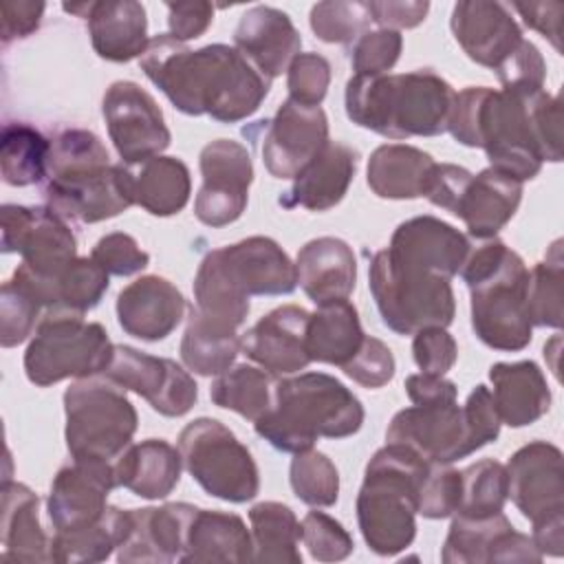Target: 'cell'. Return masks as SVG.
Listing matches in <instances>:
<instances>
[{
    "mask_svg": "<svg viewBox=\"0 0 564 564\" xmlns=\"http://www.w3.org/2000/svg\"><path fill=\"white\" fill-rule=\"evenodd\" d=\"M253 540L245 520L229 511L196 509L185 533L178 562H249Z\"/></svg>",
    "mask_w": 564,
    "mask_h": 564,
    "instance_id": "cell-34",
    "label": "cell"
},
{
    "mask_svg": "<svg viewBox=\"0 0 564 564\" xmlns=\"http://www.w3.org/2000/svg\"><path fill=\"white\" fill-rule=\"evenodd\" d=\"M108 137L123 165H139L167 150L172 134L154 97L134 82H115L101 101Z\"/></svg>",
    "mask_w": 564,
    "mask_h": 564,
    "instance_id": "cell-15",
    "label": "cell"
},
{
    "mask_svg": "<svg viewBox=\"0 0 564 564\" xmlns=\"http://www.w3.org/2000/svg\"><path fill=\"white\" fill-rule=\"evenodd\" d=\"M253 560L300 564V520L289 505L264 500L249 509Z\"/></svg>",
    "mask_w": 564,
    "mask_h": 564,
    "instance_id": "cell-41",
    "label": "cell"
},
{
    "mask_svg": "<svg viewBox=\"0 0 564 564\" xmlns=\"http://www.w3.org/2000/svg\"><path fill=\"white\" fill-rule=\"evenodd\" d=\"M297 284L319 306L333 300H348L357 282L352 247L335 236L308 240L295 258Z\"/></svg>",
    "mask_w": 564,
    "mask_h": 564,
    "instance_id": "cell-31",
    "label": "cell"
},
{
    "mask_svg": "<svg viewBox=\"0 0 564 564\" xmlns=\"http://www.w3.org/2000/svg\"><path fill=\"white\" fill-rule=\"evenodd\" d=\"M494 405L509 427H524L542 419L551 408V390L535 361H500L489 368Z\"/></svg>",
    "mask_w": 564,
    "mask_h": 564,
    "instance_id": "cell-33",
    "label": "cell"
},
{
    "mask_svg": "<svg viewBox=\"0 0 564 564\" xmlns=\"http://www.w3.org/2000/svg\"><path fill=\"white\" fill-rule=\"evenodd\" d=\"M394 355L377 337L366 335L355 357L341 366L344 375L364 388H381L394 377Z\"/></svg>",
    "mask_w": 564,
    "mask_h": 564,
    "instance_id": "cell-55",
    "label": "cell"
},
{
    "mask_svg": "<svg viewBox=\"0 0 564 564\" xmlns=\"http://www.w3.org/2000/svg\"><path fill=\"white\" fill-rule=\"evenodd\" d=\"M500 425L491 390L478 383L465 405L454 399L414 403L397 412L386 430V441L412 447L427 463L452 465L496 441Z\"/></svg>",
    "mask_w": 564,
    "mask_h": 564,
    "instance_id": "cell-8",
    "label": "cell"
},
{
    "mask_svg": "<svg viewBox=\"0 0 564 564\" xmlns=\"http://www.w3.org/2000/svg\"><path fill=\"white\" fill-rule=\"evenodd\" d=\"M372 22L379 24V29L401 31V29H414L419 26L427 11L430 2L421 0H372L368 2Z\"/></svg>",
    "mask_w": 564,
    "mask_h": 564,
    "instance_id": "cell-58",
    "label": "cell"
},
{
    "mask_svg": "<svg viewBox=\"0 0 564 564\" xmlns=\"http://www.w3.org/2000/svg\"><path fill=\"white\" fill-rule=\"evenodd\" d=\"M117 322L141 341H161L185 315L183 293L161 275H141L117 295Z\"/></svg>",
    "mask_w": 564,
    "mask_h": 564,
    "instance_id": "cell-24",
    "label": "cell"
},
{
    "mask_svg": "<svg viewBox=\"0 0 564 564\" xmlns=\"http://www.w3.org/2000/svg\"><path fill=\"white\" fill-rule=\"evenodd\" d=\"M225 278L247 297L289 295L297 286L295 262L267 236H249L212 251Z\"/></svg>",
    "mask_w": 564,
    "mask_h": 564,
    "instance_id": "cell-22",
    "label": "cell"
},
{
    "mask_svg": "<svg viewBox=\"0 0 564 564\" xmlns=\"http://www.w3.org/2000/svg\"><path fill=\"white\" fill-rule=\"evenodd\" d=\"M449 29L465 55L500 75L520 53L527 37L502 2L460 0L452 9Z\"/></svg>",
    "mask_w": 564,
    "mask_h": 564,
    "instance_id": "cell-19",
    "label": "cell"
},
{
    "mask_svg": "<svg viewBox=\"0 0 564 564\" xmlns=\"http://www.w3.org/2000/svg\"><path fill=\"white\" fill-rule=\"evenodd\" d=\"M456 90L427 68L401 75H352L346 82V115L386 139L438 137L447 132Z\"/></svg>",
    "mask_w": 564,
    "mask_h": 564,
    "instance_id": "cell-4",
    "label": "cell"
},
{
    "mask_svg": "<svg viewBox=\"0 0 564 564\" xmlns=\"http://www.w3.org/2000/svg\"><path fill=\"white\" fill-rule=\"evenodd\" d=\"M300 540L317 562H341L355 544L339 520L324 511H308L300 522Z\"/></svg>",
    "mask_w": 564,
    "mask_h": 564,
    "instance_id": "cell-50",
    "label": "cell"
},
{
    "mask_svg": "<svg viewBox=\"0 0 564 564\" xmlns=\"http://www.w3.org/2000/svg\"><path fill=\"white\" fill-rule=\"evenodd\" d=\"M507 469V498L531 524L564 518V471L562 452L549 441L522 445Z\"/></svg>",
    "mask_w": 564,
    "mask_h": 564,
    "instance_id": "cell-18",
    "label": "cell"
},
{
    "mask_svg": "<svg viewBox=\"0 0 564 564\" xmlns=\"http://www.w3.org/2000/svg\"><path fill=\"white\" fill-rule=\"evenodd\" d=\"M117 487L145 500L167 498L181 480V452L163 438L130 443L112 463Z\"/></svg>",
    "mask_w": 564,
    "mask_h": 564,
    "instance_id": "cell-32",
    "label": "cell"
},
{
    "mask_svg": "<svg viewBox=\"0 0 564 564\" xmlns=\"http://www.w3.org/2000/svg\"><path fill=\"white\" fill-rule=\"evenodd\" d=\"M366 333L359 322V313L348 300H333L319 304L308 317L306 326V352L311 361L344 366L359 350Z\"/></svg>",
    "mask_w": 564,
    "mask_h": 564,
    "instance_id": "cell-37",
    "label": "cell"
},
{
    "mask_svg": "<svg viewBox=\"0 0 564 564\" xmlns=\"http://www.w3.org/2000/svg\"><path fill=\"white\" fill-rule=\"evenodd\" d=\"M194 308L229 328H240L249 315V297L240 293L220 271L214 253L209 251L194 275Z\"/></svg>",
    "mask_w": 564,
    "mask_h": 564,
    "instance_id": "cell-44",
    "label": "cell"
},
{
    "mask_svg": "<svg viewBox=\"0 0 564 564\" xmlns=\"http://www.w3.org/2000/svg\"><path fill=\"white\" fill-rule=\"evenodd\" d=\"M560 99L544 86L511 84L494 90L467 86L454 97L447 132L467 148H482L491 167L531 181L542 163L562 161Z\"/></svg>",
    "mask_w": 564,
    "mask_h": 564,
    "instance_id": "cell-1",
    "label": "cell"
},
{
    "mask_svg": "<svg viewBox=\"0 0 564 564\" xmlns=\"http://www.w3.org/2000/svg\"><path fill=\"white\" fill-rule=\"evenodd\" d=\"M452 280L381 249L372 256L368 286L381 322L399 333L414 335L423 328H447L454 322L456 300Z\"/></svg>",
    "mask_w": 564,
    "mask_h": 564,
    "instance_id": "cell-9",
    "label": "cell"
},
{
    "mask_svg": "<svg viewBox=\"0 0 564 564\" xmlns=\"http://www.w3.org/2000/svg\"><path fill=\"white\" fill-rule=\"evenodd\" d=\"M132 531V509L108 507L106 513L82 529L55 531L51 540V562H104L119 549Z\"/></svg>",
    "mask_w": 564,
    "mask_h": 564,
    "instance_id": "cell-38",
    "label": "cell"
},
{
    "mask_svg": "<svg viewBox=\"0 0 564 564\" xmlns=\"http://www.w3.org/2000/svg\"><path fill=\"white\" fill-rule=\"evenodd\" d=\"M44 306L13 278L2 284L0 295V344L13 348L33 335Z\"/></svg>",
    "mask_w": 564,
    "mask_h": 564,
    "instance_id": "cell-49",
    "label": "cell"
},
{
    "mask_svg": "<svg viewBox=\"0 0 564 564\" xmlns=\"http://www.w3.org/2000/svg\"><path fill=\"white\" fill-rule=\"evenodd\" d=\"M531 540L542 555L560 557L564 553V518H551L533 524Z\"/></svg>",
    "mask_w": 564,
    "mask_h": 564,
    "instance_id": "cell-62",
    "label": "cell"
},
{
    "mask_svg": "<svg viewBox=\"0 0 564 564\" xmlns=\"http://www.w3.org/2000/svg\"><path fill=\"white\" fill-rule=\"evenodd\" d=\"M51 141L33 126L9 121L0 134L2 181L13 187L35 185L46 178Z\"/></svg>",
    "mask_w": 564,
    "mask_h": 564,
    "instance_id": "cell-42",
    "label": "cell"
},
{
    "mask_svg": "<svg viewBox=\"0 0 564 564\" xmlns=\"http://www.w3.org/2000/svg\"><path fill=\"white\" fill-rule=\"evenodd\" d=\"M117 487L115 467L106 460L73 458L48 491L46 511L55 531H73L97 522L108 509V494Z\"/></svg>",
    "mask_w": 564,
    "mask_h": 564,
    "instance_id": "cell-20",
    "label": "cell"
},
{
    "mask_svg": "<svg viewBox=\"0 0 564 564\" xmlns=\"http://www.w3.org/2000/svg\"><path fill=\"white\" fill-rule=\"evenodd\" d=\"M522 200V181L496 170L485 167L463 181L449 214L458 216L467 234L476 240L496 238V234L513 218Z\"/></svg>",
    "mask_w": 564,
    "mask_h": 564,
    "instance_id": "cell-25",
    "label": "cell"
},
{
    "mask_svg": "<svg viewBox=\"0 0 564 564\" xmlns=\"http://www.w3.org/2000/svg\"><path fill=\"white\" fill-rule=\"evenodd\" d=\"M513 9L529 29L546 37L557 53L562 51V2H513Z\"/></svg>",
    "mask_w": 564,
    "mask_h": 564,
    "instance_id": "cell-60",
    "label": "cell"
},
{
    "mask_svg": "<svg viewBox=\"0 0 564 564\" xmlns=\"http://www.w3.org/2000/svg\"><path fill=\"white\" fill-rule=\"evenodd\" d=\"M313 33L328 44H352L368 31L372 15L368 2L359 0H328L317 2L308 15Z\"/></svg>",
    "mask_w": 564,
    "mask_h": 564,
    "instance_id": "cell-48",
    "label": "cell"
},
{
    "mask_svg": "<svg viewBox=\"0 0 564 564\" xmlns=\"http://www.w3.org/2000/svg\"><path fill=\"white\" fill-rule=\"evenodd\" d=\"M66 447L73 458L115 463L132 443L137 410L126 390L104 379H77L64 392Z\"/></svg>",
    "mask_w": 564,
    "mask_h": 564,
    "instance_id": "cell-11",
    "label": "cell"
},
{
    "mask_svg": "<svg viewBox=\"0 0 564 564\" xmlns=\"http://www.w3.org/2000/svg\"><path fill=\"white\" fill-rule=\"evenodd\" d=\"M471 293L469 313L476 337L502 352H518L531 344L533 326L527 313L529 269L524 260L498 238L478 240L458 271Z\"/></svg>",
    "mask_w": 564,
    "mask_h": 564,
    "instance_id": "cell-6",
    "label": "cell"
},
{
    "mask_svg": "<svg viewBox=\"0 0 564 564\" xmlns=\"http://www.w3.org/2000/svg\"><path fill=\"white\" fill-rule=\"evenodd\" d=\"M90 258L108 273V275H134L143 271L150 264L148 251L139 247V242L123 231H112L101 236L93 251Z\"/></svg>",
    "mask_w": 564,
    "mask_h": 564,
    "instance_id": "cell-54",
    "label": "cell"
},
{
    "mask_svg": "<svg viewBox=\"0 0 564 564\" xmlns=\"http://www.w3.org/2000/svg\"><path fill=\"white\" fill-rule=\"evenodd\" d=\"M330 84V62L319 53H300L286 68L289 99L302 106H319Z\"/></svg>",
    "mask_w": 564,
    "mask_h": 564,
    "instance_id": "cell-53",
    "label": "cell"
},
{
    "mask_svg": "<svg viewBox=\"0 0 564 564\" xmlns=\"http://www.w3.org/2000/svg\"><path fill=\"white\" fill-rule=\"evenodd\" d=\"M42 196L66 220H108L134 205L132 170L123 163L112 165L95 132L64 128L51 139Z\"/></svg>",
    "mask_w": 564,
    "mask_h": 564,
    "instance_id": "cell-3",
    "label": "cell"
},
{
    "mask_svg": "<svg viewBox=\"0 0 564 564\" xmlns=\"http://www.w3.org/2000/svg\"><path fill=\"white\" fill-rule=\"evenodd\" d=\"M115 344L106 328L70 308H46L24 352L26 379L40 388L101 375Z\"/></svg>",
    "mask_w": 564,
    "mask_h": 564,
    "instance_id": "cell-10",
    "label": "cell"
},
{
    "mask_svg": "<svg viewBox=\"0 0 564 564\" xmlns=\"http://www.w3.org/2000/svg\"><path fill=\"white\" fill-rule=\"evenodd\" d=\"M101 377L139 394L163 416H183L198 399V386L181 364L123 344H115Z\"/></svg>",
    "mask_w": 564,
    "mask_h": 564,
    "instance_id": "cell-14",
    "label": "cell"
},
{
    "mask_svg": "<svg viewBox=\"0 0 564 564\" xmlns=\"http://www.w3.org/2000/svg\"><path fill=\"white\" fill-rule=\"evenodd\" d=\"M542 553L533 540L513 529L507 516L467 518L454 513L441 560L445 564H480V562H542Z\"/></svg>",
    "mask_w": 564,
    "mask_h": 564,
    "instance_id": "cell-21",
    "label": "cell"
},
{
    "mask_svg": "<svg viewBox=\"0 0 564 564\" xmlns=\"http://www.w3.org/2000/svg\"><path fill=\"white\" fill-rule=\"evenodd\" d=\"M434 167L436 161L427 152L408 143H386L370 154L366 181L379 198L410 200L425 196Z\"/></svg>",
    "mask_w": 564,
    "mask_h": 564,
    "instance_id": "cell-35",
    "label": "cell"
},
{
    "mask_svg": "<svg viewBox=\"0 0 564 564\" xmlns=\"http://www.w3.org/2000/svg\"><path fill=\"white\" fill-rule=\"evenodd\" d=\"M198 507L167 502L163 507L132 509V531L117 549L123 562H174L181 557L187 524Z\"/></svg>",
    "mask_w": 564,
    "mask_h": 564,
    "instance_id": "cell-30",
    "label": "cell"
},
{
    "mask_svg": "<svg viewBox=\"0 0 564 564\" xmlns=\"http://www.w3.org/2000/svg\"><path fill=\"white\" fill-rule=\"evenodd\" d=\"M139 66L176 110L220 123L251 117L271 88V79L236 46L207 44L192 51L170 33L150 40Z\"/></svg>",
    "mask_w": 564,
    "mask_h": 564,
    "instance_id": "cell-2",
    "label": "cell"
},
{
    "mask_svg": "<svg viewBox=\"0 0 564 564\" xmlns=\"http://www.w3.org/2000/svg\"><path fill=\"white\" fill-rule=\"evenodd\" d=\"M64 11L86 20L95 53L108 62H130L141 57L150 44L145 7L137 0L77 2Z\"/></svg>",
    "mask_w": 564,
    "mask_h": 564,
    "instance_id": "cell-26",
    "label": "cell"
},
{
    "mask_svg": "<svg viewBox=\"0 0 564 564\" xmlns=\"http://www.w3.org/2000/svg\"><path fill=\"white\" fill-rule=\"evenodd\" d=\"M264 123L260 154L273 178H295L330 141L328 119L319 106H302L284 99L278 112Z\"/></svg>",
    "mask_w": 564,
    "mask_h": 564,
    "instance_id": "cell-17",
    "label": "cell"
},
{
    "mask_svg": "<svg viewBox=\"0 0 564 564\" xmlns=\"http://www.w3.org/2000/svg\"><path fill=\"white\" fill-rule=\"evenodd\" d=\"M361 401L326 372H300L273 383L271 408L253 430L271 447L297 454L317 438H348L364 425Z\"/></svg>",
    "mask_w": 564,
    "mask_h": 564,
    "instance_id": "cell-5",
    "label": "cell"
},
{
    "mask_svg": "<svg viewBox=\"0 0 564 564\" xmlns=\"http://www.w3.org/2000/svg\"><path fill=\"white\" fill-rule=\"evenodd\" d=\"M403 37L399 31L375 29L361 33L348 48V59L355 75H388L399 62Z\"/></svg>",
    "mask_w": 564,
    "mask_h": 564,
    "instance_id": "cell-51",
    "label": "cell"
},
{
    "mask_svg": "<svg viewBox=\"0 0 564 564\" xmlns=\"http://www.w3.org/2000/svg\"><path fill=\"white\" fill-rule=\"evenodd\" d=\"M507 502V469L494 458H482L460 471V502L454 513L487 518Z\"/></svg>",
    "mask_w": 564,
    "mask_h": 564,
    "instance_id": "cell-46",
    "label": "cell"
},
{
    "mask_svg": "<svg viewBox=\"0 0 564 564\" xmlns=\"http://www.w3.org/2000/svg\"><path fill=\"white\" fill-rule=\"evenodd\" d=\"M460 502V471L449 465H430V471L419 489L416 513L430 520L454 516Z\"/></svg>",
    "mask_w": 564,
    "mask_h": 564,
    "instance_id": "cell-52",
    "label": "cell"
},
{
    "mask_svg": "<svg viewBox=\"0 0 564 564\" xmlns=\"http://www.w3.org/2000/svg\"><path fill=\"white\" fill-rule=\"evenodd\" d=\"M234 44L260 75L273 79L300 55L302 37L284 11L256 4L240 15Z\"/></svg>",
    "mask_w": 564,
    "mask_h": 564,
    "instance_id": "cell-27",
    "label": "cell"
},
{
    "mask_svg": "<svg viewBox=\"0 0 564 564\" xmlns=\"http://www.w3.org/2000/svg\"><path fill=\"white\" fill-rule=\"evenodd\" d=\"M562 280L564 258L562 240H555L542 262L529 271L527 284V313L531 326H562Z\"/></svg>",
    "mask_w": 564,
    "mask_h": 564,
    "instance_id": "cell-45",
    "label": "cell"
},
{
    "mask_svg": "<svg viewBox=\"0 0 564 564\" xmlns=\"http://www.w3.org/2000/svg\"><path fill=\"white\" fill-rule=\"evenodd\" d=\"M273 377L256 366L238 364L212 381L209 397L218 408L258 421L273 403Z\"/></svg>",
    "mask_w": 564,
    "mask_h": 564,
    "instance_id": "cell-43",
    "label": "cell"
},
{
    "mask_svg": "<svg viewBox=\"0 0 564 564\" xmlns=\"http://www.w3.org/2000/svg\"><path fill=\"white\" fill-rule=\"evenodd\" d=\"M240 337L236 328L218 324L189 306V317L181 339V359L187 370L200 377H218L236 361Z\"/></svg>",
    "mask_w": 564,
    "mask_h": 564,
    "instance_id": "cell-40",
    "label": "cell"
},
{
    "mask_svg": "<svg viewBox=\"0 0 564 564\" xmlns=\"http://www.w3.org/2000/svg\"><path fill=\"white\" fill-rule=\"evenodd\" d=\"M2 513H0V540L2 557L18 562H48L51 542L40 527V498L26 485L4 480L2 482Z\"/></svg>",
    "mask_w": 564,
    "mask_h": 564,
    "instance_id": "cell-36",
    "label": "cell"
},
{
    "mask_svg": "<svg viewBox=\"0 0 564 564\" xmlns=\"http://www.w3.org/2000/svg\"><path fill=\"white\" fill-rule=\"evenodd\" d=\"M46 4L33 0H2L0 18H2V44L13 40L29 37L37 31Z\"/></svg>",
    "mask_w": 564,
    "mask_h": 564,
    "instance_id": "cell-59",
    "label": "cell"
},
{
    "mask_svg": "<svg viewBox=\"0 0 564 564\" xmlns=\"http://www.w3.org/2000/svg\"><path fill=\"white\" fill-rule=\"evenodd\" d=\"M132 181L134 205H141L148 214L161 218L178 214L192 194L189 170L176 156L159 154L139 163L132 170Z\"/></svg>",
    "mask_w": 564,
    "mask_h": 564,
    "instance_id": "cell-39",
    "label": "cell"
},
{
    "mask_svg": "<svg viewBox=\"0 0 564 564\" xmlns=\"http://www.w3.org/2000/svg\"><path fill=\"white\" fill-rule=\"evenodd\" d=\"M289 482L295 498L308 507H333L339 498V471L335 463L313 447L293 454Z\"/></svg>",
    "mask_w": 564,
    "mask_h": 564,
    "instance_id": "cell-47",
    "label": "cell"
},
{
    "mask_svg": "<svg viewBox=\"0 0 564 564\" xmlns=\"http://www.w3.org/2000/svg\"><path fill=\"white\" fill-rule=\"evenodd\" d=\"M430 465L401 443H386L368 460L355 509L359 531L372 553L392 557L412 544L419 489Z\"/></svg>",
    "mask_w": 564,
    "mask_h": 564,
    "instance_id": "cell-7",
    "label": "cell"
},
{
    "mask_svg": "<svg viewBox=\"0 0 564 564\" xmlns=\"http://www.w3.org/2000/svg\"><path fill=\"white\" fill-rule=\"evenodd\" d=\"M357 170V150L341 141H328L319 154L293 178V185L278 198L286 209L304 207L326 212L348 192Z\"/></svg>",
    "mask_w": 564,
    "mask_h": 564,
    "instance_id": "cell-29",
    "label": "cell"
},
{
    "mask_svg": "<svg viewBox=\"0 0 564 564\" xmlns=\"http://www.w3.org/2000/svg\"><path fill=\"white\" fill-rule=\"evenodd\" d=\"M405 392L412 403H438V401H454L458 397V388L454 381L438 375H425V372L410 375L405 379Z\"/></svg>",
    "mask_w": 564,
    "mask_h": 564,
    "instance_id": "cell-61",
    "label": "cell"
},
{
    "mask_svg": "<svg viewBox=\"0 0 564 564\" xmlns=\"http://www.w3.org/2000/svg\"><path fill=\"white\" fill-rule=\"evenodd\" d=\"M203 185L194 200L196 218L207 227L236 223L247 203L253 183V163L247 148L231 139L209 141L198 156Z\"/></svg>",
    "mask_w": 564,
    "mask_h": 564,
    "instance_id": "cell-16",
    "label": "cell"
},
{
    "mask_svg": "<svg viewBox=\"0 0 564 564\" xmlns=\"http://www.w3.org/2000/svg\"><path fill=\"white\" fill-rule=\"evenodd\" d=\"M412 357L421 372L445 377V372L452 370V366L456 364L458 346L445 328L432 326L414 333Z\"/></svg>",
    "mask_w": 564,
    "mask_h": 564,
    "instance_id": "cell-56",
    "label": "cell"
},
{
    "mask_svg": "<svg viewBox=\"0 0 564 564\" xmlns=\"http://www.w3.org/2000/svg\"><path fill=\"white\" fill-rule=\"evenodd\" d=\"M167 29L178 42H189L200 37L214 22V4L205 0L189 2H167Z\"/></svg>",
    "mask_w": 564,
    "mask_h": 564,
    "instance_id": "cell-57",
    "label": "cell"
},
{
    "mask_svg": "<svg viewBox=\"0 0 564 564\" xmlns=\"http://www.w3.org/2000/svg\"><path fill=\"white\" fill-rule=\"evenodd\" d=\"M469 238L436 216H414L403 220L386 247L392 256L421 264L447 280L458 275L469 251Z\"/></svg>",
    "mask_w": 564,
    "mask_h": 564,
    "instance_id": "cell-28",
    "label": "cell"
},
{
    "mask_svg": "<svg viewBox=\"0 0 564 564\" xmlns=\"http://www.w3.org/2000/svg\"><path fill=\"white\" fill-rule=\"evenodd\" d=\"M178 452L187 474L205 494L225 502H247L260 491V474L251 452L216 419H194L178 434Z\"/></svg>",
    "mask_w": 564,
    "mask_h": 564,
    "instance_id": "cell-12",
    "label": "cell"
},
{
    "mask_svg": "<svg viewBox=\"0 0 564 564\" xmlns=\"http://www.w3.org/2000/svg\"><path fill=\"white\" fill-rule=\"evenodd\" d=\"M2 251L20 253L22 269L53 282L75 258L77 240L66 218L48 205L2 207Z\"/></svg>",
    "mask_w": 564,
    "mask_h": 564,
    "instance_id": "cell-13",
    "label": "cell"
},
{
    "mask_svg": "<svg viewBox=\"0 0 564 564\" xmlns=\"http://www.w3.org/2000/svg\"><path fill=\"white\" fill-rule=\"evenodd\" d=\"M311 313L297 304H282L262 315L240 337V350L271 377H286L311 364L306 326Z\"/></svg>",
    "mask_w": 564,
    "mask_h": 564,
    "instance_id": "cell-23",
    "label": "cell"
}]
</instances>
